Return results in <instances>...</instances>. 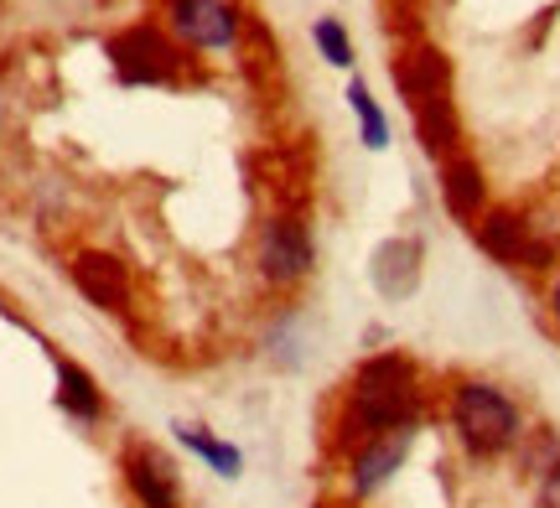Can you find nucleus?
I'll return each instance as SVG.
<instances>
[{"label":"nucleus","instance_id":"nucleus-1","mask_svg":"<svg viewBox=\"0 0 560 508\" xmlns=\"http://www.w3.org/2000/svg\"><path fill=\"white\" fill-rule=\"evenodd\" d=\"M425 415V394H420V374L405 353H374L363 358L353 385L342 394L338 410V447L353 457L363 441H374L384 430L420 426Z\"/></svg>","mask_w":560,"mask_h":508},{"label":"nucleus","instance_id":"nucleus-2","mask_svg":"<svg viewBox=\"0 0 560 508\" xmlns=\"http://www.w3.org/2000/svg\"><path fill=\"white\" fill-rule=\"evenodd\" d=\"M452 436L472 462H499L509 451L524 447V410L493 379H457L452 385Z\"/></svg>","mask_w":560,"mask_h":508},{"label":"nucleus","instance_id":"nucleus-3","mask_svg":"<svg viewBox=\"0 0 560 508\" xmlns=\"http://www.w3.org/2000/svg\"><path fill=\"white\" fill-rule=\"evenodd\" d=\"M255 270L270 291H296L317 270V239L301 213H270L255 234Z\"/></svg>","mask_w":560,"mask_h":508},{"label":"nucleus","instance_id":"nucleus-4","mask_svg":"<svg viewBox=\"0 0 560 508\" xmlns=\"http://www.w3.org/2000/svg\"><path fill=\"white\" fill-rule=\"evenodd\" d=\"M472 234H478L482 255L499 264H514V270H550L556 264V245L514 208H488L472 224Z\"/></svg>","mask_w":560,"mask_h":508},{"label":"nucleus","instance_id":"nucleus-5","mask_svg":"<svg viewBox=\"0 0 560 508\" xmlns=\"http://www.w3.org/2000/svg\"><path fill=\"white\" fill-rule=\"evenodd\" d=\"M166 32L192 52H229L244 32L234 0H166Z\"/></svg>","mask_w":560,"mask_h":508},{"label":"nucleus","instance_id":"nucleus-6","mask_svg":"<svg viewBox=\"0 0 560 508\" xmlns=\"http://www.w3.org/2000/svg\"><path fill=\"white\" fill-rule=\"evenodd\" d=\"M109 58H115V73L125 83H172L182 73L177 47L156 26H130L120 37H109Z\"/></svg>","mask_w":560,"mask_h":508},{"label":"nucleus","instance_id":"nucleus-7","mask_svg":"<svg viewBox=\"0 0 560 508\" xmlns=\"http://www.w3.org/2000/svg\"><path fill=\"white\" fill-rule=\"evenodd\" d=\"M410 441H416V426L405 430H384L374 441H363L353 457H348V493L353 498H374V493L389 488V477L405 468V457H410Z\"/></svg>","mask_w":560,"mask_h":508},{"label":"nucleus","instance_id":"nucleus-8","mask_svg":"<svg viewBox=\"0 0 560 508\" xmlns=\"http://www.w3.org/2000/svg\"><path fill=\"white\" fill-rule=\"evenodd\" d=\"M120 468L140 508H182V477L156 447H125Z\"/></svg>","mask_w":560,"mask_h":508},{"label":"nucleus","instance_id":"nucleus-9","mask_svg":"<svg viewBox=\"0 0 560 508\" xmlns=\"http://www.w3.org/2000/svg\"><path fill=\"white\" fill-rule=\"evenodd\" d=\"M73 285H79L100 311H125V306H130V270H125V260H115V255H100V249L79 255V260H73Z\"/></svg>","mask_w":560,"mask_h":508},{"label":"nucleus","instance_id":"nucleus-10","mask_svg":"<svg viewBox=\"0 0 560 508\" xmlns=\"http://www.w3.org/2000/svg\"><path fill=\"white\" fill-rule=\"evenodd\" d=\"M441 203L462 224H478L488 213V182H482V166L472 156H446L441 162Z\"/></svg>","mask_w":560,"mask_h":508},{"label":"nucleus","instance_id":"nucleus-11","mask_svg":"<svg viewBox=\"0 0 560 508\" xmlns=\"http://www.w3.org/2000/svg\"><path fill=\"white\" fill-rule=\"evenodd\" d=\"M395 88H400L410 104L425 99H446L452 94V62L441 58L436 47H416L395 62Z\"/></svg>","mask_w":560,"mask_h":508},{"label":"nucleus","instance_id":"nucleus-12","mask_svg":"<svg viewBox=\"0 0 560 508\" xmlns=\"http://www.w3.org/2000/svg\"><path fill=\"white\" fill-rule=\"evenodd\" d=\"M369 275H374L384 302H405V296L420 285V245L416 239H389V245H380Z\"/></svg>","mask_w":560,"mask_h":508},{"label":"nucleus","instance_id":"nucleus-13","mask_svg":"<svg viewBox=\"0 0 560 508\" xmlns=\"http://www.w3.org/2000/svg\"><path fill=\"white\" fill-rule=\"evenodd\" d=\"M58 405L68 410L73 421H83V426H100L104 421V394H100V385H94V374L79 364H68V358L58 364Z\"/></svg>","mask_w":560,"mask_h":508},{"label":"nucleus","instance_id":"nucleus-14","mask_svg":"<svg viewBox=\"0 0 560 508\" xmlns=\"http://www.w3.org/2000/svg\"><path fill=\"white\" fill-rule=\"evenodd\" d=\"M416 135H420V145H425L436 162L457 156V109H452V99L416 104Z\"/></svg>","mask_w":560,"mask_h":508},{"label":"nucleus","instance_id":"nucleus-15","mask_svg":"<svg viewBox=\"0 0 560 508\" xmlns=\"http://www.w3.org/2000/svg\"><path fill=\"white\" fill-rule=\"evenodd\" d=\"M172 430H177V441H182V447H187V451H198L202 462H208V468L219 472L223 483H234V477L244 472V451H240V447H229V441H219V436H213L208 426H187V421H177Z\"/></svg>","mask_w":560,"mask_h":508},{"label":"nucleus","instance_id":"nucleus-16","mask_svg":"<svg viewBox=\"0 0 560 508\" xmlns=\"http://www.w3.org/2000/svg\"><path fill=\"white\" fill-rule=\"evenodd\" d=\"M265 358L280 368H301L306 364V322L296 311H280L276 327L265 332Z\"/></svg>","mask_w":560,"mask_h":508},{"label":"nucleus","instance_id":"nucleus-17","mask_svg":"<svg viewBox=\"0 0 560 508\" xmlns=\"http://www.w3.org/2000/svg\"><path fill=\"white\" fill-rule=\"evenodd\" d=\"M348 109L359 115L363 145H369V151H384V145H389V120H384V109L374 104V94H369V83L363 79L348 83Z\"/></svg>","mask_w":560,"mask_h":508},{"label":"nucleus","instance_id":"nucleus-18","mask_svg":"<svg viewBox=\"0 0 560 508\" xmlns=\"http://www.w3.org/2000/svg\"><path fill=\"white\" fill-rule=\"evenodd\" d=\"M312 42L322 47V58L332 62V68H353V37H348V26L338 16H322L312 26Z\"/></svg>","mask_w":560,"mask_h":508},{"label":"nucleus","instance_id":"nucleus-19","mask_svg":"<svg viewBox=\"0 0 560 508\" xmlns=\"http://www.w3.org/2000/svg\"><path fill=\"white\" fill-rule=\"evenodd\" d=\"M535 508H560V457L540 472V488H535Z\"/></svg>","mask_w":560,"mask_h":508},{"label":"nucleus","instance_id":"nucleus-20","mask_svg":"<svg viewBox=\"0 0 560 508\" xmlns=\"http://www.w3.org/2000/svg\"><path fill=\"white\" fill-rule=\"evenodd\" d=\"M550 317H556V327H560V275L550 281Z\"/></svg>","mask_w":560,"mask_h":508}]
</instances>
